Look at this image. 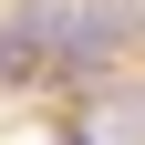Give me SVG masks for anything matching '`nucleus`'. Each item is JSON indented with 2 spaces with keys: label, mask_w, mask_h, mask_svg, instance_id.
I'll use <instances>...</instances> for the list:
<instances>
[{
  "label": "nucleus",
  "mask_w": 145,
  "mask_h": 145,
  "mask_svg": "<svg viewBox=\"0 0 145 145\" xmlns=\"http://www.w3.org/2000/svg\"><path fill=\"white\" fill-rule=\"evenodd\" d=\"M124 31H135V21H124L114 0H93V10H83V0H72V21H62V52H72V62H104V52H114Z\"/></svg>",
  "instance_id": "f257e3e1"
}]
</instances>
